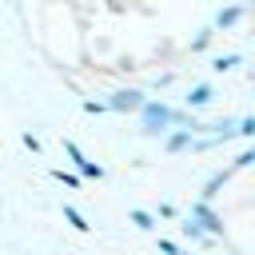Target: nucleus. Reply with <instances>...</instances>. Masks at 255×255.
<instances>
[{
	"instance_id": "39448f33",
	"label": "nucleus",
	"mask_w": 255,
	"mask_h": 255,
	"mask_svg": "<svg viewBox=\"0 0 255 255\" xmlns=\"http://www.w3.org/2000/svg\"><path fill=\"white\" fill-rule=\"evenodd\" d=\"M215 100V88L211 84H195L191 92H187V108H207Z\"/></svg>"
},
{
	"instance_id": "423d86ee",
	"label": "nucleus",
	"mask_w": 255,
	"mask_h": 255,
	"mask_svg": "<svg viewBox=\"0 0 255 255\" xmlns=\"http://www.w3.org/2000/svg\"><path fill=\"white\" fill-rule=\"evenodd\" d=\"M128 219H131L139 231H155V223H159V219H155L151 211H143V207H131V211H128Z\"/></svg>"
},
{
	"instance_id": "9b49d317",
	"label": "nucleus",
	"mask_w": 255,
	"mask_h": 255,
	"mask_svg": "<svg viewBox=\"0 0 255 255\" xmlns=\"http://www.w3.org/2000/svg\"><path fill=\"white\" fill-rule=\"evenodd\" d=\"M52 175H56V179H60V183H64V187H80V183H84V179H80V175H76V171H64V167H56V171H52Z\"/></svg>"
},
{
	"instance_id": "ddd939ff",
	"label": "nucleus",
	"mask_w": 255,
	"mask_h": 255,
	"mask_svg": "<svg viewBox=\"0 0 255 255\" xmlns=\"http://www.w3.org/2000/svg\"><path fill=\"white\" fill-rule=\"evenodd\" d=\"M175 215H179L175 203H159V211H155V219H175Z\"/></svg>"
},
{
	"instance_id": "1a4fd4ad",
	"label": "nucleus",
	"mask_w": 255,
	"mask_h": 255,
	"mask_svg": "<svg viewBox=\"0 0 255 255\" xmlns=\"http://www.w3.org/2000/svg\"><path fill=\"white\" fill-rule=\"evenodd\" d=\"M239 64H243V56H235V52H231V56H215V64H211V68H215V72H231V68H239Z\"/></svg>"
},
{
	"instance_id": "dca6fc26",
	"label": "nucleus",
	"mask_w": 255,
	"mask_h": 255,
	"mask_svg": "<svg viewBox=\"0 0 255 255\" xmlns=\"http://www.w3.org/2000/svg\"><path fill=\"white\" fill-rule=\"evenodd\" d=\"M159 255H183V251H179L171 239H159Z\"/></svg>"
},
{
	"instance_id": "9d476101",
	"label": "nucleus",
	"mask_w": 255,
	"mask_h": 255,
	"mask_svg": "<svg viewBox=\"0 0 255 255\" xmlns=\"http://www.w3.org/2000/svg\"><path fill=\"white\" fill-rule=\"evenodd\" d=\"M163 147H167V151H183V147H191V131H175Z\"/></svg>"
},
{
	"instance_id": "7ed1b4c3",
	"label": "nucleus",
	"mask_w": 255,
	"mask_h": 255,
	"mask_svg": "<svg viewBox=\"0 0 255 255\" xmlns=\"http://www.w3.org/2000/svg\"><path fill=\"white\" fill-rule=\"evenodd\" d=\"M191 219H199V227H203L207 235H223V219L211 211V203H207V199L191 203Z\"/></svg>"
},
{
	"instance_id": "0eeeda50",
	"label": "nucleus",
	"mask_w": 255,
	"mask_h": 255,
	"mask_svg": "<svg viewBox=\"0 0 255 255\" xmlns=\"http://www.w3.org/2000/svg\"><path fill=\"white\" fill-rule=\"evenodd\" d=\"M243 12H247V4H231V8H223V12L215 16V28H231V24H235Z\"/></svg>"
},
{
	"instance_id": "f257e3e1",
	"label": "nucleus",
	"mask_w": 255,
	"mask_h": 255,
	"mask_svg": "<svg viewBox=\"0 0 255 255\" xmlns=\"http://www.w3.org/2000/svg\"><path fill=\"white\" fill-rule=\"evenodd\" d=\"M64 151H68V159L76 163V175H80V179H104V167H100L96 159H88L72 139H64Z\"/></svg>"
},
{
	"instance_id": "2eb2a0df",
	"label": "nucleus",
	"mask_w": 255,
	"mask_h": 255,
	"mask_svg": "<svg viewBox=\"0 0 255 255\" xmlns=\"http://www.w3.org/2000/svg\"><path fill=\"white\" fill-rule=\"evenodd\" d=\"M84 112H88V116H100V112H108V104H100V100H88V104H84Z\"/></svg>"
},
{
	"instance_id": "f8f14e48",
	"label": "nucleus",
	"mask_w": 255,
	"mask_h": 255,
	"mask_svg": "<svg viewBox=\"0 0 255 255\" xmlns=\"http://www.w3.org/2000/svg\"><path fill=\"white\" fill-rule=\"evenodd\" d=\"M211 36H215V32H211V28H207V32H199V36H195V40H191V52H203V48H207V44H211Z\"/></svg>"
},
{
	"instance_id": "20e7f679",
	"label": "nucleus",
	"mask_w": 255,
	"mask_h": 255,
	"mask_svg": "<svg viewBox=\"0 0 255 255\" xmlns=\"http://www.w3.org/2000/svg\"><path fill=\"white\" fill-rule=\"evenodd\" d=\"M139 104H143V96H139V92H116V96L108 100V108H112V112H139Z\"/></svg>"
},
{
	"instance_id": "6e6552de",
	"label": "nucleus",
	"mask_w": 255,
	"mask_h": 255,
	"mask_svg": "<svg viewBox=\"0 0 255 255\" xmlns=\"http://www.w3.org/2000/svg\"><path fill=\"white\" fill-rule=\"evenodd\" d=\"M64 219H68V223H72L76 231H88V227H92V223H88V219H84V215H80V211H76L72 203H64Z\"/></svg>"
},
{
	"instance_id": "4468645a",
	"label": "nucleus",
	"mask_w": 255,
	"mask_h": 255,
	"mask_svg": "<svg viewBox=\"0 0 255 255\" xmlns=\"http://www.w3.org/2000/svg\"><path fill=\"white\" fill-rule=\"evenodd\" d=\"M20 139H24V147H28V151H32V155H40V139H36V135H32V131H24V135H20Z\"/></svg>"
},
{
	"instance_id": "f03ea898",
	"label": "nucleus",
	"mask_w": 255,
	"mask_h": 255,
	"mask_svg": "<svg viewBox=\"0 0 255 255\" xmlns=\"http://www.w3.org/2000/svg\"><path fill=\"white\" fill-rule=\"evenodd\" d=\"M139 112H143V124H147L143 131H163L171 120H179L171 108H159V104H139Z\"/></svg>"
}]
</instances>
